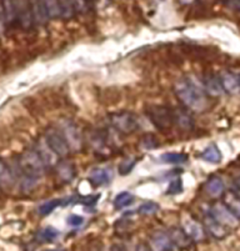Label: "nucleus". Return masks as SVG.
<instances>
[{
  "mask_svg": "<svg viewBox=\"0 0 240 251\" xmlns=\"http://www.w3.org/2000/svg\"><path fill=\"white\" fill-rule=\"evenodd\" d=\"M175 94L190 110L200 113L207 108V97L199 85L190 80H180L175 85Z\"/></svg>",
  "mask_w": 240,
  "mask_h": 251,
  "instance_id": "nucleus-1",
  "label": "nucleus"
},
{
  "mask_svg": "<svg viewBox=\"0 0 240 251\" xmlns=\"http://www.w3.org/2000/svg\"><path fill=\"white\" fill-rule=\"evenodd\" d=\"M19 165L25 176L24 180H29V181H36L44 174L45 166H47L36 150H27L23 152Z\"/></svg>",
  "mask_w": 240,
  "mask_h": 251,
  "instance_id": "nucleus-2",
  "label": "nucleus"
},
{
  "mask_svg": "<svg viewBox=\"0 0 240 251\" xmlns=\"http://www.w3.org/2000/svg\"><path fill=\"white\" fill-rule=\"evenodd\" d=\"M110 124L123 134H132L140 127L139 118L132 111H119L110 115Z\"/></svg>",
  "mask_w": 240,
  "mask_h": 251,
  "instance_id": "nucleus-3",
  "label": "nucleus"
},
{
  "mask_svg": "<svg viewBox=\"0 0 240 251\" xmlns=\"http://www.w3.org/2000/svg\"><path fill=\"white\" fill-rule=\"evenodd\" d=\"M146 115L155 127L160 130H166L175 123L174 113L170 109L161 106V105H153L146 109Z\"/></svg>",
  "mask_w": 240,
  "mask_h": 251,
  "instance_id": "nucleus-4",
  "label": "nucleus"
},
{
  "mask_svg": "<svg viewBox=\"0 0 240 251\" xmlns=\"http://www.w3.org/2000/svg\"><path fill=\"white\" fill-rule=\"evenodd\" d=\"M45 143L48 144V147L52 149V151L56 155V156L64 157L69 154L70 148L68 145L65 136L63 135L61 130L55 129V127H50L45 131Z\"/></svg>",
  "mask_w": 240,
  "mask_h": 251,
  "instance_id": "nucleus-5",
  "label": "nucleus"
},
{
  "mask_svg": "<svg viewBox=\"0 0 240 251\" xmlns=\"http://www.w3.org/2000/svg\"><path fill=\"white\" fill-rule=\"evenodd\" d=\"M60 130L65 136L68 145L73 151H79L83 148V134L80 127L72 120H63L60 123Z\"/></svg>",
  "mask_w": 240,
  "mask_h": 251,
  "instance_id": "nucleus-6",
  "label": "nucleus"
},
{
  "mask_svg": "<svg viewBox=\"0 0 240 251\" xmlns=\"http://www.w3.org/2000/svg\"><path fill=\"white\" fill-rule=\"evenodd\" d=\"M209 214L213 218L216 219L219 223L223 224L224 226L235 227L238 226V224H239V220H238L237 216H235L225 205L221 204V202H216V204L213 205Z\"/></svg>",
  "mask_w": 240,
  "mask_h": 251,
  "instance_id": "nucleus-7",
  "label": "nucleus"
},
{
  "mask_svg": "<svg viewBox=\"0 0 240 251\" xmlns=\"http://www.w3.org/2000/svg\"><path fill=\"white\" fill-rule=\"evenodd\" d=\"M183 225V231L188 235L190 240L194 241H202L204 240L205 237V230L200 223L193 219L191 216L185 215L182 221Z\"/></svg>",
  "mask_w": 240,
  "mask_h": 251,
  "instance_id": "nucleus-8",
  "label": "nucleus"
},
{
  "mask_svg": "<svg viewBox=\"0 0 240 251\" xmlns=\"http://www.w3.org/2000/svg\"><path fill=\"white\" fill-rule=\"evenodd\" d=\"M152 248L154 251H171L174 248V244L169 234L158 231L152 236Z\"/></svg>",
  "mask_w": 240,
  "mask_h": 251,
  "instance_id": "nucleus-9",
  "label": "nucleus"
},
{
  "mask_svg": "<svg viewBox=\"0 0 240 251\" xmlns=\"http://www.w3.org/2000/svg\"><path fill=\"white\" fill-rule=\"evenodd\" d=\"M205 229L209 231V234H212L213 236L215 237V239H224V237L228 235V232H226V229L225 226H224L223 224L219 223L216 219L213 218L210 214H208L207 216H205Z\"/></svg>",
  "mask_w": 240,
  "mask_h": 251,
  "instance_id": "nucleus-10",
  "label": "nucleus"
},
{
  "mask_svg": "<svg viewBox=\"0 0 240 251\" xmlns=\"http://www.w3.org/2000/svg\"><path fill=\"white\" fill-rule=\"evenodd\" d=\"M14 185V176L11 173L10 168L6 165L4 160L0 159V190L8 191Z\"/></svg>",
  "mask_w": 240,
  "mask_h": 251,
  "instance_id": "nucleus-11",
  "label": "nucleus"
},
{
  "mask_svg": "<svg viewBox=\"0 0 240 251\" xmlns=\"http://www.w3.org/2000/svg\"><path fill=\"white\" fill-rule=\"evenodd\" d=\"M31 15H33V13H31V9L27 3V0L17 1V17L19 18L24 28H28L31 25Z\"/></svg>",
  "mask_w": 240,
  "mask_h": 251,
  "instance_id": "nucleus-12",
  "label": "nucleus"
},
{
  "mask_svg": "<svg viewBox=\"0 0 240 251\" xmlns=\"http://www.w3.org/2000/svg\"><path fill=\"white\" fill-rule=\"evenodd\" d=\"M220 83L223 85L224 91H228L230 94H235L240 90V79H238L232 73H223Z\"/></svg>",
  "mask_w": 240,
  "mask_h": 251,
  "instance_id": "nucleus-13",
  "label": "nucleus"
},
{
  "mask_svg": "<svg viewBox=\"0 0 240 251\" xmlns=\"http://www.w3.org/2000/svg\"><path fill=\"white\" fill-rule=\"evenodd\" d=\"M90 181L95 185H105L109 184L111 180V171L108 168H95L90 171L89 175Z\"/></svg>",
  "mask_w": 240,
  "mask_h": 251,
  "instance_id": "nucleus-14",
  "label": "nucleus"
},
{
  "mask_svg": "<svg viewBox=\"0 0 240 251\" xmlns=\"http://www.w3.org/2000/svg\"><path fill=\"white\" fill-rule=\"evenodd\" d=\"M205 191L212 198H219L224 194V182L219 176H212L205 184Z\"/></svg>",
  "mask_w": 240,
  "mask_h": 251,
  "instance_id": "nucleus-15",
  "label": "nucleus"
},
{
  "mask_svg": "<svg viewBox=\"0 0 240 251\" xmlns=\"http://www.w3.org/2000/svg\"><path fill=\"white\" fill-rule=\"evenodd\" d=\"M224 205L240 220V198L233 191H228L224 196Z\"/></svg>",
  "mask_w": 240,
  "mask_h": 251,
  "instance_id": "nucleus-16",
  "label": "nucleus"
},
{
  "mask_svg": "<svg viewBox=\"0 0 240 251\" xmlns=\"http://www.w3.org/2000/svg\"><path fill=\"white\" fill-rule=\"evenodd\" d=\"M202 156L205 161H208L210 164H219L221 161V159H223L221 151L219 150V148L216 147L215 144H212L208 148H205Z\"/></svg>",
  "mask_w": 240,
  "mask_h": 251,
  "instance_id": "nucleus-17",
  "label": "nucleus"
},
{
  "mask_svg": "<svg viewBox=\"0 0 240 251\" xmlns=\"http://www.w3.org/2000/svg\"><path fill=\"white\" fill-rule=\"evenodd\" d=\"M56 171H58V175L60 176V179L63 181H70L73 180V177L75 176V168L73 164L70 163H66V161H63V163L58 164L56 166Z\"/></svg>",
  "mask_w": 240,
  "mask_h": 251,
  "instance_id": "nucleus-18",
  "label": "nucleus"
},
{
  "mask_svg": "<svg viewBox=\"0 0 240 251\" xmlns=\"http://www.w3.org/2000/svg\"><path fill=\"white\" fill-rule=\"evenodd\" d=\"M160 160L165 164H184L188 161V155L184 152H165L160 155Z\"/></svg>",
  "mask_w": 240,
  "mask_h": 251,
  "instance_id": "nucleus-19",
  "label": "nucleus"
},
{
  "mask_svg": "<svg viewBox=\"0 0 240 251\" xmlns=\"http://www.w3.org/2000/svg\"><path fill=\"white\" fill-rule=\"evenodd\" d=\"M205 89L213 97H219V95L223 94V85L220 83V79H216L214 76L208 77L207 81H205Z\"/></svg>",
  "mask_w": 240,
  "mask_h": 251,
  "instance_id": "nucleus-20",
  "label": "nucleus"
},
{
  "mask_svg": "<svg viewBox=\"0 0 240 251\" xmlns=\"http://www.w3.org/2000/svg\"><path fill=\"white\" fill-rule=\"evenodd\" d=\"M169 236H170L173 244L179 248H187L189 245V237L188 235L185 234L183 230L179 229H171V231L169 232Z\"/></svg>",
  "mask_w": 240,
  "mask_h": 251,
  "instance_id": "nucleus-21",
  "label": "nucleus"
},
{
  "mask_svg": "<svg viewBox=\"0 0 240 251\" xmlns=\"http://www.w3.org/2000/svg\"><path fill=\"white\" fill-rule=\"evenodd\" d=\"M134 199H135V198H134V195H133L132 193H129V191H123V193H120L119 195H116V198L114 199V207H115L116 210L124 209V207L133 204Z\"/></svg>",
  "mask_w": 240,
  "mask_h": 251,
  "instance_id": "nucleus-22",
  "label": "nucleus"
},
{
  "mask_svg": "<svg viewBox=\"0 0 240 251\" xmlns=\"http://www.w3.org/2000/svg\"><path fill=\"white\" fill-rule=\"evenodd\" d=\"M36 151H38L39 155L42 156L43 161H44V164L47 166H52L55 164L56 155L52 151V149L48 147V144L45 143V141H44V144H42V145L39 147V149L36 150Z\"/></svg>",
  "mask_w": 240,
  "mask_h": 251,
  "instance_id": "nucleus-23",
  "label": "nucleus"
},
{
  "mask_svg": "<svg viewBox=\"0 0 240 251\" xmlns=\"http://www.w3.org/2000/svg\"><path fill=\"white\" fill-rule=\"evenodd\" d=\"M3 10L6 22L11 23L17 18V1L15 0H3Z\"/></svg>",
  "mask_w": 240,
  "mask_h": 251,
  "instance_id": "nucleus-24",
  "label": "nucleus"
},
{
  "mask_svg": "<svg viewBox=\"0 0 240 251\" xmlns=\"http://www.w3.org/2000/svg\"><path fill=\"white\" fill-rule=\"evenodd\" d=\"M43 3L49 18H58L61 14L60 0H43Z\"/></svg>",
  "mask_w": 240,
  "mask_h": 251,
  "instance_id": "nucleus-25",
  "label": "nucleus"
},
{
  "mask_svg": "<svg viewBox=\"0 0 240 251\" xmlns=\"http://www.w3.org/2000/svg\"><path fill=\"white\" fill-rule=\"evenodd\" d=\"M136 165V159L134 156H129V157H125L124 160L122 161V163L119 164V168H118V171L119 174L120 175H128L130 174L133 171V169L135 168Z\"/></svg>",
  "mask_w": 240,
  "mask_h": 251,
  "instance_id": "nucleus-26",
  "label": "nucleus"
},
{
  "mask_svg": "<svg viewBox=\"0 0 240 251\" xmlns=\"http://www.w3.org/2000/svg\"><path fill=\"white\" fill-rule=\"evenodd\" d=\"M60 205H61L60 199H53V200H49V201L43 202V204L39 206V214L43 216L49 215V214H52L53 211H54L58 206H60Z\"/></svg>",
  "mask_w": 240,
  "mask_h": 251,
  "instance_id": "nucleus-27",
  "label": "nucleus"
},
{
  "mask_svg": "<svg viewBox=\"0 0 240 251\" xmlns=\"http://www.w3.org/2000/svg\"><path fill=\"white\" fill-rule=\"evenodd\" d=\"M160 209V205L155 201H145L139 206L138 213L141 215H153V214L158 213Z\"/></svg>",
  "mask_w": 240,
  "mask_h": 251,
  "instance_id": "nucleus-28",
  "label": "nucleus"
},
{
  "mask_svg": "<svg viewBox=\"0 0 240 251\" xmlns=\"http://www.w3.org/2000/svg\"><path fill=\"white\" fill-rule=\"evenodd\" d=\"M174 116H175V122H177L183 129H189V127H191V125H193V123H191V118L188 115V114L184 113V111L182 110L175 111Z\"/></svg>",
  "mask_w": 240,
  "mask_h": 251,
  "instance_id": "nucleus-29",
  "label": "nucleus"
},
{
  "mask_svg": "<svg viewBox=\"0 0 240 251\" xmlns=\"http://www.w3.org/2000/svg\"><path fill=\"white\" fill-rule=\"evenodd\" d=\"M58 236H59V231L56 229H53V227H47V229L42 230V232H40L42 240L48 241V243L55 240Z\"/></svg>",
  "mask_w": 240,
  "mask_h": 251,
  "instance_id": "nucleus-30",
  "label": "nucleus"
},
{
  "mask_svg": "<svg viewBox=\"0 0 240 251\" xmlns=\"http://www.w3.org/2000/svg\"><path fill=\"white\" fill-rule=\"evenodd\" d=\"M182 191H183L182 180L175 179V180H173V181L170 182V185H169L166 194H169V195H177V194H180Z\"/></svg>",
  "mask_w": 240,
  "mask_h": 251,
  "instance_id": "nucleus-31",
  "label": "nucleus"
},
{
  "mask_svg": "<svg viewBox=\"0 0 240 251\" xmlns=\"http://www.w3.org/2000/svg\"><path fill=\"white\" fill-rule=\"evenodd\" d=\"M66 221H68V225H70V226L78 227L84 223V218L83 216L77 215V214H72V215L68 216Z\"/></svg>",
  "mask_w": 240,
  "mask_h": 251,
  "instance_id": "nucleus-32",
  "label": "nucleus"
},
{
  "mask_svg": "<svg viewBox=\"0 0 240 251\" xmlns=\"http://www.w3.org/2000/svg\"><path fill=\"white\" fill-rule=\"evenodd\" d=\"M135 251H154V250H153V248L149 245V244L139 243L138 245H136Z\"/></svg>",
  "mask_w": 240,
  "mask_h": 251,
  "instance_id": "nucleus-33",
  "label": "nucleus"
},
{
  "mask_svg": "<svg viewBox=\"0 0 240 251\" xmlns=\"http://www.w3.org/2000/svg\"><path fill=\"white\" fill-rule=\"evenodd\" d=\"M70 1H72L73 5H75V8L79 9V10L85 8V1H84V0H70Z\"/></svg>",
  "mask_w": 240,
  "mask_h": 251,
  "instance_id": "nucleus-34",
  "label": "nucleus"
},
{
  "mask_svg": "<svg viewBox=\"0 0 240 251\" xmlns=\"http://www.w3.org/2000/svg\"><path fill=\"white\" fill-rule=\"evenodd\" d=\"M110 251H124V249H123L120 245H113L110 248Z\"/></svg>",
  "mask_w": 240,
  "mask_h": 251,
  "instance_id": "nucleus-35",
  "label": "nucleus"
},
{
  "mask_svg": "<svg viewBox=\"0 0 240 251\" xmlns=\"http://www.w3.org/2000/svg\"><path fill=\"white\" fill-rule=\"evenodd\" d=\"M194 0H180V3H183V4H190V3H193Z\"/></svg>",
  "mask_w": 240,
  "mask_h": 251,
  "instance_id": "nucleus-36",
  "label": "nucleus"
},
{
  "mask_svg": "<svg viewBox=\"0 0 240 251\" xmlns=\"http://www.w3.org/2000/svg\"><path fill=\"white\" fill-rule=\"evenodd\" d=\"M237 184H238V186H239V189H240V177H238V180H237Z\"/></svg>",
  "mask_w": 240,
  "mask_h": 251,
  "instance_id": "nucleus-37",
  "label": "nucleus"
},
{
  "mask_svg": "<svg viewBox=\"0 0 240 251\" xmlns=\"http://www.w3.org/2000/svg\"><path fill=\"white\" fill-rule=\"evenodd\" d=\"M91 251H100V250L98 248H95V249H93V250H91Z\"/></svg>",
  "mask_w": 240,
  "mask_h": 251,
  "instance_id": "nucleus-38",
  "label": "nucleus"
},
{
  "mask_svg": "<svg viewBox=\"0 0 240 251\" xmlns=\"http://www.w3.org/2000/svg\"><path fill=\"white\" fill-rule=\"evenodd\" d=\"M47 251H63V250H47Z\"/></svg>",
  "mask_w": 240,
  "mask_h": 251,
  "instance_id": "nucleus-39",
  "label": "nucleus"
}]
</instances>
